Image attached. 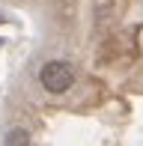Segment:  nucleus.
Returning <instances> with one entry per match:
<instances>
[{
	"mask_svg": "<svg viewBox=\"0 0 143 146\" xmlns=\"http://www.w3.org/2000/svg\"><path fill=\"white\" fill-rule=\"evenodd\" d=\"M6 146H30V134L24 128H12L6 134Z\"/></svg>",
	"mask_w": 143,
	"mask_h": 146,
	"instance_id": "2",
	"label": "nucleus"
},
{
	"mask_svg": "<svg viewBox=\"0 0 143 146\" xmlns=\"http://www.w3.org/2000/svg\"><path fill=\"white\" fill-rule=\"evenodd\" d=\"M39 84L54 96H63L75 84V72H72V66L66 60H48L42 66V72H39Z\"/></svg>",
	"mask_w": 143,
	"mask_h": 146,
	"instance_id": "1",
	"label": "nucleus"
}]
</instances>
